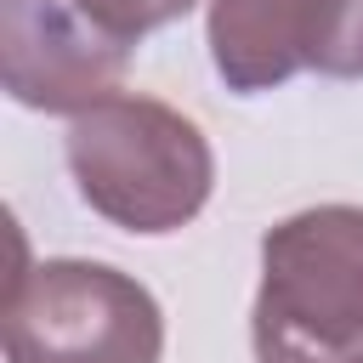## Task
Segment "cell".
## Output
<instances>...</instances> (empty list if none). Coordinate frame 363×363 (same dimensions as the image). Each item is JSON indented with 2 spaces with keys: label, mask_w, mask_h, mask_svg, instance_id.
<instances>
[{
  "label": "cell",
  "mask_w": 363,
  "mask_h": 363,
  "mask_svg": "<svg viewBox=\"0 0 363 363\" xmlns=\"http://www.w3.org/2000/svg\"><path fill=\"white\" fill-rule=\"evenodd\" d=\"M250 340L255 363H363V204L267 227Z\"/></svg>",
  "instance_id": "cell-2"
},
{
  "label": "cell",
  "mask_w": 363,
  "mask_h": 363,
  "mask_svg": "<svg viewBox=\"0 0 363 363\" xmlns=\"http://www.w3.org/2000/svg\"><path fill=\"white\" fill-rule=\"evenodd\" d=\"M301 74L363 79V0H284Z\"/></svg>",
  "instance_id": "cell-5"
},
{
  "label": "cell",
  "mask_w": 363,
  "mask_h": 363,
  "mask_svg": "<svg viewBox=\"0 0 363 363\" xmlns=\"http://www.w3.org/2000/svg\"><path fill=\"white\" fill-rule=\"evenodd\" d=\"M164 312L102 261H40L6 289V363H159Z\"/></svg>",
  "instance_id": "cell-3"
},
{
  "label": "cell",
  "mask_w": 363,
  "mask_h": 363,
  "mask_svg": "<svg viewBox=\"0 0 363 363\" xmlns=\"http://www.w3.org/2000/svg\"><path fill=\"white\" fill-rule=\"evenodd\" d=\"M91 28H102L113 45L136 51L153 28H170L176 17H187L199 0H68Z\"/></svg>",
  "instance_id": "cell-6"
},
{
  "label": "cell",
  "mask_w": 363,
  "mask_h": 363,
  "mask_svg": "<svg viewBox=\"0 0 363 363\" xmlns=\"http://www.w3.org/2000/svg\"><path fill=\"white\" fill-rule=\"evenodd\" d=\"M130 51L68 0H0V79L34 113H85L119 91Z\"/></svg>",
  "instance_id": "cell-4"
},
{
  "label": "cell",
  "mask_w": 363,
  "mask_h": 363,
  "mask_svg": "<svg viewBox=\"0 0 363 363\" xmlns=\"http://www.w3.org/2000/svg\"><path fill=\"white\" fill-rule=\"evenodd\" d=\"M62 153L79 199L102 221L142 238L187 227L216 187V153L204 130L182 108L136 91H113L74 113Z\"/></svg>",
  "instance_id": "cell-1"
}]
</instances>
